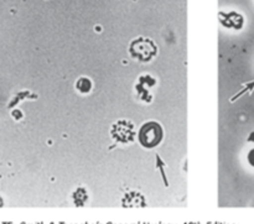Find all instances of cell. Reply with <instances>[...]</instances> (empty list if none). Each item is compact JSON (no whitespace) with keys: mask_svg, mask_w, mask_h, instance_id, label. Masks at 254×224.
<instances>
[{"mask_svg":"<svg viewBox=\"0 0 254 224\" xmlns=\"http://www.w3.org/2000/svg\"><path fill=\"white\" fill-rule=\"evenodd\" d=\"M138 138L144 148L153 149L160 144L163 139V129L155 121H149L141 126Z\"/></svg>","mask_w":254,"mask_h":224,"instance_id":"2","label":"cell"},{"mask_svg":"<svg viewBox=\"0 0 254 224\" xmlns=\"http://www.w3.org/2000/svg\"><path fill=\"white\" fill-rule=\"evenodd\" d=\"M76 88L82 93H88L92 88V83L88 78H81L76 83Z\"/></svg>","mask_w":254,"mask_h":224,"instance_id":"4","label":"cell"},{"mask_svg":"<svg viewBox=\"0 0 254 224\" xmlns=\"http://www.w3.org/2000/svg\"><path fill=\"white\" fill-rule=\"evenodd\" d=\"M112 136L114 140L119 141V143H131L135 138V130H134V125L128 120H118L117 123L113 124L111 130Z\"/></svg>","mask_w":254,"mask_h":224,"instance_id":"3","label":"cell"},{"mask_svg":"<svg viewBox=\"0 0 254 224\" xmlns=\"http://www.w3.org/2000/svg\"><path fill=\"white\" fill-rule=\"evenodd\" d=\"M248 163L254 168V149H252V150L250 151V154H248Z\"/></svg>","mask_w":254,"mask_h":224,"instance_id":"5","label":"cell"},{"mask_svg":"<svg viewBox=\"0 0 254 224\" xmlns=\"http://www.w3.org/2000/svg\"><path fill=\"white\" fill-rule=\"evenodd\" d=\"M158 52V47L153 40L139 37L130 44V55L140 62H149Z\"/></svg>","mask_w":254,"mask_h":224,"instance_id":"1","label":"cell"},{"mask_svg":"<svg viewBox=\"0 0 254 224\" xmlns=\"http://www.w3.org/2000/svg\"><path fill=\"white\" fill-rule=\"evenodd\" d=\"M250 141H254V134L252 136H250Z\"/></svg>","mask_w":254,"mask_h":224,"instance_id":"6","label":"cell"}]
</instances>
